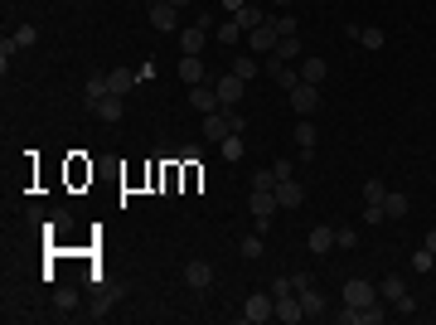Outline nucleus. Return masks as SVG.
Instances as JSON below:
<instances>
[{
  "instance_id": "f257e3e1",
  "label": "nucleus",
  "mask_w": 436,
  "mask_h": 325,
  "mask_svg": "<svg viewBox=\"0 0 436 325\" xmlns=\"http://www.w3.org/2000/svg\"><path fill=\"white\" fill-rule=\"evenodd\" d=\"M214 29H218V25H214V15L204 10V15H199V25H190L185 34H180V49H185V54H204V39H209Z\"/></svg>"
},
{
  "instance_id": "f03ea898",
  "label": "nucleus",
  "mask_w": 436,
  "mask_h": 325,
  "mask_svg": "<svg viewBox=\"0 0 436 325\" xmlns=\"http://www.w3.org/2000/svg\"><path fill=\"white\" fill-rule=\"evenodd\" d=\"M247 209L257 218V233H267V223H272V214H276V190H252L247 194Z\"/></svg>"
},
{
  "instance_id": "7ed1b4c3",
  "label": "nucleus",
  "mask_w": 436,
  "mask_h": 325,
  "mask_svg": "<svg viewBox=\"0 0 436 325\" xmlns=\"http://www.w3.org/2000/svg\"><path fill=\"white\" fill-rule=\"evenodd\" d=\"M272 316H276V297L272 292H252V297L243 301V321L262 325V321H272Z\"/></svg>"
},
{
  "instance_id": "20e7f679",
  "label": "nucleus",
  "mask_w": 436,
  "mask_h": 325,
  "mask_svg": "<svg viewBox=\"0 0 436 325\" xmlns=\"http://www.w3.org/2000/svg\"><path fill=\"white\" fill-rule=\"evenodd\" d=\"M286 97H291V112H296V117H310V112L320 107V82H296Z\"/></svg>"
},
{
  "instance_id": "39448f33",
  "label": "nucleus",
  "mask_w": 436,
  "mask_h": 325,
  "mask_svg": "<svg viewBox=\"0 0 436 325\" xmlns=\"http://www.w3.org/2000/svg\"><path fill=\"white\" fill-rule=\"evenodd\" d=\"M378 301V287L374 282H364V277H349L344 282V306H374Z\"/></svg>"
},
{
  "instance_id": "423d86ee",
  "label": "nucleus",
  "mask_w": 436,
  "mask_h": 325,
  "mask_svg": "<svg viewBox=\"0 0 436 325\" xmlns=\"http://www.w3.org/2000/svg\"><path fill=\"white\" fill-rule=\"evenodd\" d=\"M276 39H281V34H276L272 20H262L257 29H247V49H252V54H272V49H276Z\"/></svg>"
},
{
  "instance_id": "0eeeda50",
  "label": "nucleus",
  "mask_w": 436,
  "mask_h": 325,
  "mask_svg": "<svg viewBox=\"0 0 436 325\" xmlns=\"http://www.w3.org/2000/svg\"><path fill=\"white\" fill-rule=\"evenodd\" d=\"M151 25L160 29V34H175V29H180V5H170V0H156V5H151Z\"/></svg>"
},
{
  "instance_id": "6e6552de",
  "label": "nucleus",
  "mask_w": 436,
  "mask_h": 325,
  "mask_svg": "<svg viewBox=\"0 0 436 325\" xmlns=\"http://www.w3.org/2000/svg\"><path fill=\"white\" fill-rule=\"evenodd\" d=\"M228 136H233V117H228V107L209 112V117H204V141H218V146H223Z\"/></svg>"
},
{
  "instance_id": "1a4fd4ad",
  "label": "nucleus",
  "mask_w": 436,
  "mask_h": 325,
  "mask_svg": "<svg viewBox=\"0 0 436 325\" xmlns=\"http://www.w3.org/2000/svg\"><path fill=\"white\" fill-rule=\"evenodd\" d=\"M190 102H194V112H204V117H209V112H223L214 82H194V87H190Z\"/></svg>"
},
{
  "instance_id": "9d476101",
  "label": "nucleus",
  "mask_w": 436,
  "mask_h": 325,
  "mask_svg": "<svg viewBox=\"0 0 436 325\" xmlns=\"http://www.w3.org/2000/svg\"><path fill=\"white\" fill-rule=\"evenodd\" d=\"M300 204H305V185H300L296 175L281 180V185H276V209H300Z\"/></svg>"
},
{
  "instance_id": "9b49d317",
  "label": "nucleus",
  "mask_w": 436,
  "mask_h": 325,
  "mask_svg": "<svg viewBox=\"0 0 436 325\" xmlns=\"http://www.w3.org/2000/svg\"><path fill=\"white\" fill-rule=\"evenodd\" d=\"M214 87H218V102H223V107H238V102H243V87H247V78L228 73V78H218Z\"/></svg>"
},
{
  "instance_id": "f8f14e48",
  "label": "nucleus",
  "mask_w": 436,
  "mask_h": 325,
  "mask_svg": "<svg viewBox=\"0 0 436 325\" xmlns=\"http://www.w3.org/2000/svg\"><path fill=\"white\" fill-rule=\"evenodd\" d=\"M305 247H310L315 257H325L329 247H334V228H325V223H315V228H310V238H305Z\"/></svg>"
},
{
  "instance_id": "ddd939ff",
  "label": "nucleus",
  "mask_w": 436,
  "mask_h": 325,
  "mask_svg": "<svg viewBox=\"0 0 436 325\" xmlns=\"http://www.w3.org/2000/svg\"><path fill=\"white\" fill-rule=\"evenodd\" d=\"M185 282H190L194 292H209V287H214V267H209V262H190V267H185Z\"/></svg>"
},
{
  "instance_id": "4468645a",
  "label": "nucleus",
  "mask_w": 436,
  "mask_h": 325,
  "mask_svg": "<svg viewBox=\"0 0 436 325\" xmlns=\"http://www.w3.org/2000/svg\"><path fill=\"white\" fill-rule=\"evenodd\" d=\"M180 78L190 82V87H194V82H209V73H204V58H199V54H185V58H180Z\"/></svg>"
},
{
  "instance_id": "2eb2a0df",
  "label": "nucleus",
  "mask_w": 436,
  "mask_h": 325,
  "mask_svg": "<svg viewBox=\"0 0 436 325\" xmlns=\"http://www.w3.org/2000/svg\"><path fill=\"white\" fill-rule=\"evenodd\" d=\"M131 87H136V73H131V68H111V73H107V92L126 97Z\"/></svg>"
},
{
  "instance_id": "dca6fc26",
  "label": "nucleus",
  "mask_w": 436,
  "mask_h": 325,
  "mask_svg": "<svg viewBox=\"0 0 436 325\" xmlns=\"http://www.w3.org/2000/svg\"><path fill=\"white\" fill-rule=\"evenodd\" d=\"M296 151L300 156H315V122H310V117L296 122Z\"/></svg>"
},
{
  "instance_id": "f3484780",
  "label": "nucleus",
  "mask_w": 436,
  "mask_h": 325,
  "mask_svg": "<svg viewBox=\"0 0 436 325\" xmlns=\"http://www.w3.org/2000/svg\"><path fill=\"white\" fill-rule=\"evenodd\" d=\"M349 39H359V44H364V49H383V44H388V34H383L378 25H364V29H349Z\"/></svg>"
},
{
  "instance_id": "a211bd4d",
  "label": "nucleus",
  "mask_w": 436,
  "mask_h": 325,
  "mask_svg": "<svg viewBox=\"0 0 436 325\" xmlns=\"http://www.w3.org/2000/svg\"><path fill=\"white\" fill-rule=\"evenodd\" d=\"M276 316H281L286 325L305 321V306H300V297H281V301H276Z\"/></svg>"
},
{
  "instance_id": "6ab92c4d",
  "label": "nucleus",
  "mask_w": 436,
  "mask_h": 325,
  "mask_svg": "<svg viewBox=\"0 0 436 325\" xmlns=\"http://www.w3.org/2000/svg\"><path fill=\"white\" fill-rule=\"evenodd\" d=\"M107 97V73H87V87H82V102L92 107V102H102Z\"/></svg>"
},
{
  "instance_id": "aec40b11",
  "label": "nucleus",
  "mask_w": 436,
  "mask_h": 325,
  "mask_svg": "<svg viewBox=\"0 0 436 325\" xmlns=\"http://www.w3.org/2000/svg\"><path fill=\"white\" fill-rule=\"evenodd\" d=\"M92 117H102V122H116V117H121V97H116V92H107V97H102V102H92Z\"/></svg>"
},
{
  "instance_id": "412c9836",
  "label": "nucleus",
  "mask_w": 436,
  "mask_h": 325,
  "mask_svg": "<svg viewBox=\"0 0 436 325\" xmlns=\"http://www.w3.org/2000/svg\"><path fill=\"white\" fill-rule=\"evenodd\" d=\"M276 58H281V63H291V58H300V39L296 34H281V39H276V49H272Z\"/></svg>"
},
{
  "instance_id": "4be33fe9",
  "label": "nucleus",
  "mask_w": 436,
  "mask_h": 325,
  "mask_svg": "<svg viewBox=\"0 0 436 325\" xmlns=\"http://www.w3.org/2000/svg\"><path fill=\"white\" fill-rule=\"evenodd\" d=\"M214 39H218V44H228V49H233V44H238V39H243V29H238V20H233V15H228V20H223V25L214 29Z\"/></svg>"
},
{
  "instance_id": "5701e85b",
  "label": "nucleus",
  "mask_w": 436,
  "mask_h": 325,
  "mask_svg": "<svg viewBox=\"0 0 436 325\" xmlns=\"http://www.w3.org/2000/svg\"><path fill=\"white\" fill-rule=\"evenodd\" d=\"M325 58H305V63H300V82H325Z\"/></svg>"
},
{
  "instance_id": "b1692460",
  "label": "nucleus",
  "mask_w": 436,
  "mask_h": 325,
  "mask_svg": "<svg viewBox=\"0 0 436 325\" xmlns=\"http://www.w3.org/2000/svg\"><path fill=\"white\" fill-rule=\"evenodd\" d=\"M408 209H412L408 194H388V199H383V214L388 218H408Z\"/></svg>"
},
{
  "instance_id": "393cba45",
  "label": "nucleus",
  "mask_w": 436,
  "mask_h": 325,
  "mask_svg": "<svg viewBox=\"0 0 436 325\" xmlns=\"http://www.w3.org/2000/svg\"><path fill=\"white\" fill-rule=\"evenodd\" d=\"M378 297H383V301L408 297V282H403V277H383V282H378Z\"/></svg>"
},
{
  "instance_id": "a878e982",
  "label": "nucleus",
  "mask_w": 436,
  "mask_h": 325,
  "mask_svg": "<svg viewBox=\"0 0 436 325\" xmlns=\"http://www.w3.org/2000/svg\"><path fill=\"white\" fill-rule=\"evenodd\" d=\"M296 297H300V306H305V316H320V311H325V297H320L315 287H300Z\"/></svg>"
},
{
  "instance_id": "bb28decb",
  "label": "nucleus",
  "mask_w": 436,
  "mask_h": 325,
  "mask_svg": "<svg viewBox=\"0 0 436 325\" xmlns=\"http://www.w3.org/2000/svg\"><path fill=\"white\" fill-rule=\"evenodd\" d=\"M233 20H238V29H243V34H247V29H257V25H262V20H267V15H262V10H257V5H243V10H238V15H233Z\"/></svg>"
},
{
  "instance_id": "cd10ccee",
  "label": "nucleus",
  "mask_w": 436,
  "mask_h": 325,
  "mask_svg": "<svg viewBox=\"0 0 436 325\" xmlns=\"http://www.w3.org/2000/svg\"><path fill=\"white\" fill-rule=\"evenodd\" d=\"M383 316H388V311H383V297L374 301V306H359V325H378Z\"/></svg>"
},
{
  "instance_id": "c85d7f7f",
  "label": "nucleus",
  "mask_w": 436,
  "mask_h": 325,
  "mask_svg": "<svg viewBox=\"0 0 436 325\" xmlns=\"http://www.w3.org/2000/svg\"><path fill=\"white\" fill-rule=\"evenodd\" d=\"M233 73H238V78H257V58L233 54Z\"/></svg>"
},
{
  "instance_id": "c756f323",
  "label": "nucleus",
  "mask_w": 436,
  "mask_h": 325,
  "mask_svg": "<svg viewBox=\"0 0 436 325\" xmlns=\"http://www.w3.org/2000/svg\"><path fill=\"white\" fill-rule=\"evenodd\" d=\"M388 190H383V180H364V204H383Z\"/></svg>"
},
{
  "instance_id": "7c9ffc66",
  "label": "nucleus",
  "mask_w": 436,
  "mask_h": 325,
  "mask_svg": "<svg viewBox=\"0 0 436 325\" xmlns=\"http://www.w3.org/2000/svg\"><path fill=\"white\" fill-rule=\"evenodd\" d=\"M412 267H417V272H432L436 267V252H432V247H417V252H412Z\"/></svg>"
},
{
  "instance_id": "2f4dec72",
  "label": "nucleus",
  "mask_w": 436,
  "mask_h": 325,
  "mask_svg": "<svg viewBox=\"0 0 436 325\" xmlns=\"http://www.w3.org/2000/svg\"><path fill=\"white\" fill-rule=\"evenodd\" d=\"M238 156H243V132H233L223 141V161H238Z\"/></svg>"
},
{
  "instance_id": "473e14b6",
  "label": "nucleus",
  "mask_w": 436,
  "mask_h": 325,
  "mask_svg": "<svg viewBox=\"0 0 436 325\" xmlns=\"http://www.w3.org/2000/svg\"><path fill=\"white\" fill-rule=\"evenodd\" d=\"M276 185H281L276 170H257V175H252V190H276Z\"/></svg>"
},
{
  "instance_id": "72a5a7b5",
  "label": "nucleus",
  "mask_w": 436,
  "mask_h": 325,
  "mask_svg": "<svg viewBox=\"0 0 436 325\" xmlns=\"http://www.w3.org/2000/svg\"><path fill=\"white\" fill-rule=\"evenodd\" d=\"M272 297L281 301V297H296V277H276L272 282Z\"/></svg>"
},
{
  "instance_id": "f704fd0d",
  "label": "nucleus",
  "mask_w": 436,
  "mask_h": 325,
  "mask_svg": "<svg viewBox=\"0 0 436 325\" xmlns=\"http://www.w3.org/2000/svg\"><path fill=\"white\" fill-rule=\"evenodd\" d=\"M272 25H276V34H296V15H291V10H281Z\"/></svg>"
},
{
  "instance_id": "c9c22d12",
  "label": "nucleus",
  "mask_w": 436,
  "mask_h": 325,
  "mask_svg": "<svg viewBox=\"0 0 436 325\" xmlns=\"http://www.w3.org/2000/svg\"><path fill=\"white\" fill-rule=\"evenodd\" d=\"M359 243V228H334V247H354Z\"/></svg>"
},
{
  "instance_id": "e433bc0d",
  "label": "nucleus",
  "mask_w": 436,
  "mask_h": 325,
  "mask_svg": "<svg viewBox=\"0 0 436 325\" xmlns=\"http://www.w3.org/2000/svg\"><path fill=\"white\" fill-rule=\"evenodd\" d=\"M10 39H15V44H20V49H29V44H34V39H39V34H34V25H20V29H15V34H10Z\"/></svg>"
},
{
  "instance_id": "4c0bfd02",
  "label": "nucleus",
  "mask_w": 436,
  "mask_h": 325,
  "mask_svg": "<svg viewBox=\"0 0 436 325\" xmlns=\"http://www.w3.org/2000/svg\"><path fill=\"white\" fill-rule=\"evenodd\" d=\"M20 54V44H15V39H5V44H0V68H5V73H10V58Z\"/></svg>"
},
{
  "instance_id": "58836bf2",
  "label": "nucleus",
  "mask_w": 436,
  "mask_h": 325,
  "mask_svg": "<svg viewBox=\"0 0 436 325\" xmlns=\"http://www.w3.org/2000/svg\"><path fill=\"white\" fill-rule=\"evenodd\" d=\"M243 257H262V238H257V233H247V238H243Z\"/></svg>"
},
{
  "instance_id": "ea45409f",
  "label": "nucleus",
  "mask_w": 436,
  "mask_h": 325,
  "mask_svg": "<svg viewBox=\"0 0 436 325\" xmlns=\"http://www.w3.org/2000/svg\"><path fill=\"white\" fill-rule=\"evenodd\" d=\"M383 218H388V214H383V204H369V209H364V223H383Z\"/></svg>"
},
{
  "instance_id": "a19ab883",
  "label": "nucleus",
  "mask_w": 436,
  "mask_h": 325,
  "mask_svg": "<svg viewBox=\"0 0 436 325\" xmlns=\"http://www.w3.org/2000/svg\"><path fill=\"white\" fill-rule=\"evenodd\" d=\"M398 316H417V301H412V297H398Z\"/></svg>"
},
{
  "instance_id": "79ce46f5",
  "label": "nucleus",
  "mask_w": 436,
  "mask_h": 325,
  "mask_svg": "<svg viewBox=\"0 0 436 325\" xmlns=\"http://www.w3.org/2000/svg\"><path fill=\"white\" fill-rule=\"evenodd\" d=\"M223 10H228V15H238V10H243V0H223Z\"/></svg>"
},
{
  "instance_id": "37998d69",
  "label": "nucleus",
  "mask_w": 436,
  "mask_h": 325,
  "mask_svg": "<svg viewBox=\"0 0 436 325\" xmlns=\"http://www.w3.org/2000/svg\"><path fill=\"white\" fill-rule=\"evenodd\" d=\"M422 247H432V252H436V228H432V233H427V243H422Z\"/></svg>"
},
{
  "instance_id": "c03bdc74",
  "label": "nucleus",
  "mask_w": 436,
  "mask_h": 325,
  "mask_svg": "<svg viewBox=\"0 0 436 325\" xmlns=\"http://www.w3.org/2000/svg\"><path fill=\"white\" fill-rule=\"evenodd\" d=\"M272 5H276V10H291V0H272Z\"/></svg>"
},
{
  "instance_id": "a18cd8bd",
  "label": "nucleus",
  "mask_w": 436,
  "mask_h": 325,
  "mask_svg": "<svg viewBox=\"0 0 436 325\" xmlns=\"http://www.w3.org/2000/svg\"><path fill=\"white\" fill-rule=\"evenodd\" d=\"M170 5H194V0H170Z\"/></svg>"
},
{
  "instance_id": "49530a36",
  "label": "nucleus",
  "mask_w": 436,
  "mask_h": 325,
  "mask_svg": "<svg viewBox=\"0 0 436 325\" xmlns=\"http://www.w3.org/2000/svg\"><path fill=\"white\" fill-rule=\"evenodd\" d=\"M146 5H156V0H146Z\"/></svg>"
}]
</instances>
